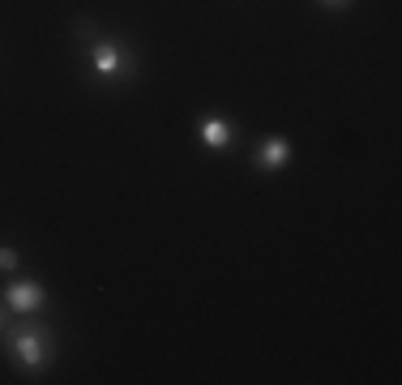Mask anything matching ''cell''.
<instances>
[{"mask_svg":"<svg viewBox=\"0 0 402 385\" xmlns=\"http://www.w3.org/2000/svg\"><path fill=\"white\" fill-rule=\"evenodd\" d=\"M9 304H13L18 313H30V308H39V304H43V291H39L34 283H18V287L9 291Z\"/></svg>","mask_w":402,"mask_h":385,"instance_id":"6da1fadb","label":"cell"},{"mask_svg":"<svg viewBox=\"0 0 402 385\" xmlns=\"http://www.w3.org/2000/svg\"><path fill=\"white\" fill-rule=\"evenodd\" d=\"M94 69L103 73V77H111V73H120V56H116V47H94Z\"/></svg>","mask_w":402,"mask_h":385,"instance_id":"7a4b0ae2","label":"cell"},{"mask_svg":"<svg viewBox=\"0 0 402 385\" xmlns=\"http://www.w3.org/2000/svg\"><path fill=\"white\" fill-rule=\"evenodd\" d=\"M261 163H265V168H282V163H287V141H282V137L265 141V146H261Z\"/></svg>","mask_w":402,"mask_h":385,"instance_id":"3957f363","label":"cell"},{"mask_svg":"<svg viewBox=\"0 0 402 385\" xmlns=\"http://www.w3.org/2000/svg\"><path fill=\"white\" fill-rule=\"evenodd\" d=\"M227 137H232V129H227L222 120H206L201 125V141L206 146H227Z\"/></svg>","mask_w":402,"mask_h":385,"instance_id":"277c9868","label":"cell"},{"mask_svg":"<svg viewBox=\"0 0 402 385\" xmlns=\"http://www.w3.org/2000/svg\"><path fill=\"white\" fill-rule=\"evenodd\" d=\"M39 343H43V339H34V334H22V339H18V355H22L26 364H39V360H43V347H39Z\"/></svg>","mask_w":402,"mask_h":385,"instance_id":"5b68a950","label":"cell"},{"mask_svg":"<svg viewBox=\"0 0 402 385\" xmlns=\"http://www.w3.org/2000/svg\"><path fill=\"white\" fill-rule=\"evenodd\" d=\"M13 265H18V257L9 248H0V270H13Z\"/></svg>","mask_w":402,"mask_h":385,"instance_id":"8992f818","label":"cell"},{"mask_svg":"<svg viewBox=\"0 0 402 385\" xmlns=\"http://www.w3.org/2000/svg\"><path fill=\"white\" fill-rule=\"evenodd\" d=\"M329 5H334V0H329Z\"/></svg>","mask_w":402,"mask_h":385,"instance_id":"52a82bcc","label":"cell"}]
</instances>
